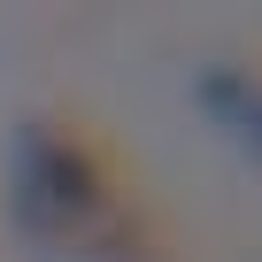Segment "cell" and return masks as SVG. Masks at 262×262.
<instances>
[{
  "label": "cell",
  "instance_id": "obj_1",
  "mask_svg": "<svg viewBox=\"0 0 262 262\" xmlns=\"http://www.w3.org/2000/svg\"><path fill=\"white\" fill-rule=\"evenodd\" d=\"M16 216L54 239V247H85L108 216H116V185H108V155L93 139H77L70 123H31L16 147Z\"/></svg>",
  "mask_w": 262,
  "mask_h": 262
},
{
  "label": "cell",
  "instance_id": "obj_2",
  "mask_svg": "<svg viewBox=\"0 0 262 262\" xmlns=\"http://www.w3.org/2000/svg\"><path fill=\"white\" fill-rule=\"evenodd\" d=\"M201 108L231 131H254V77L247 70H208L201 77Z\"/></svg>",
  "mask_w": 262,
  "mask_h": 262
}]
</instances>
